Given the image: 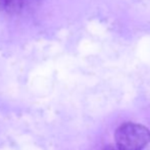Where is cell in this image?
<instances>
[{"label": "cell", "mask_w": 150, "mask_h": 150, "mask_svg": "<svg viewBox=\"0 0 150 150\" xmlns=\"http://www.w3.org/2000/svg\"><path fill=\"white\" fill-rule=\"evenodd\" d=\"M115 141L119 150H142L150 142V130L136 122H125L115 132Z\"/></svg>", "instance_id": "obj_1"}, {"label": "cell", "mask_w": 150, "mask_h": 150, "mask_svg": "<svg viewBox=\"0 0 150 150\" xmlns=\"http://www.w3.org/2000/svg\"><path fill=\"white\" fill-rule=\"evenodd\" d=\"M5 7V0H0V9H3Z\"/></svg>", "instance_id": "obj_3"}, {"label": "cell", "mask_w": 150, "mask_h": 150, "mask_svg": "<svg viewBox=\"0 0 150 150\" xmlns=\"http://www.w3.org/2000/svg\"><path fill=\"white\" fill-rule=\"evenodd\" d=\"M104 150H119V149L115 148V147H113V146H110V145H109V146H106V147H105Z\"/></svg>", "instance_id": "obj_4"}, {"label": "cell", "mask_w": 150, "mask_h": 150, "mask_svg": "<svg viewBox=\"0 0 150 150\" xmlns=\"http://www.w3.org/2000/svg\"><path fill=\"white\" fill-rule=\"evenodd\" d=\"M24 0H5V7L11 13H16L23 7Z\"/></svg>", "instance_id": "obj_2"}]
</instances>
